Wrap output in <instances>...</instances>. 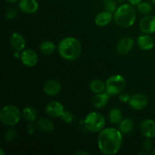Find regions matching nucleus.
Returning <instances> with one entry per match:
<instances>
[{"label":"nucleus","mask_w":155,"mask_h":155,"mask_svg":"<svg viewBox=\"0 0 155 155\" xmlns=\"http://www.w3.org/2000/svg\"><path fill=\"white\" fill-rule=\"evenodd\" d=\"M113 19V13L105 10L97 14L95 18V24L98 27H105L108 25Z\"/></svg>","instance_id":"obj_16"},{"label":"nucleus","mask_w":155,"mask_h":155,"mask_svg":"<svg viewBox=\"0 0 155 155\" xmlns=\"http://www.w3.org/2000/svg\"><path fill=\"white\" fill-rule=\"evenodd\" d=\"M45 112L51 117H61L64 112V107L59 101H52L46 105Z\"/></svg>","instance_id":"obj_13"},{"label":"nucleus","mask_w":155,"mask_h":155,"mask_svg":"<svg viewBox=\"0 0 155 155\" xmlns=\"http://www.w3.org/2000/svg\"><path fill=\"white\" fill-rule=\"evenodd\" d=\"M39 2L37 0H19L18 8L25 14H34L39 10Z\"/></svg>","instance_id":"obj_12"},{"label":"nucleus","mask_w":155,"mask_h":155,"mask_svg":"<svg viewBox=\"0 0 155 155\" xmlns=\"http://www.w3.org/2000/svg\"><path fill=\"white\" fill-rule=\"evenodd\" d=\"M0 151H1V154L2 155H4L5 154V153H4V151H3L2 148H1V149H0Z\"/></svg>","instance_id":"obj_35"},{"label":"nucleus","mask_w":155,"mask_h":155,"mask_svg":"<svg viewBox=\"0 0 155 155\" xmlns=\"http://www.w3.org/2000/svg\"><path fill=\"white\" fill-rule=\"evenodd\" d=\"M89 89L95 94L101 93L106 90V84L100 80H94L89 83Z\"/></svg>","instance_id":"obj_24"},{"label":"nucleus","mask_w":155,"mask_h":155,"mask_svg":"<svg viewBox=\"0 0 155 155\" xmlns=\"http://www.w3.org/2000/svg\"><path fill=\"white\" fill-rule=\"evenodd\" d=\"M17 137V133L14 130H8L5 134V139L8 142H13Z\"/></svg>","instance_id":"obj_27"},{"label":"nucleus","mask_w":155,"mask_h":155,"mask_svg":"<svg viewBox=\"0 0 155 155\" xmlns=\"http://www.w3.org/2000/svg\"><path fill=\"white\" fill-rule=\"evenodd\" d=\"M128 104L131 108L136 110H143L148 104V97L142 93L135 94L132 95Z\"/></svg>","instance_id":"obj_7"},{"label":"nucleus","mask_w":155,"mask_h":155,"mask_svg":"<svg viewBox=\"0 0 155 155\" xmlns=\"http://www.w3.org/2000/svg\"><path fill=\"white\" fill-rule=\"evenodd\" d=\"M106 125V120L104 115L98 112L93 111L87 114L84 120V126L91 133H99Z\"/></svg>","instance_id":"obj_5"},{"label":"nucleus","mask_w":155,"mask_h":155,"mask_svg":"<svg viewBox=\"0 0 155 155\" xmlns=\"http://www.w3.org/2000/svg\"><path fill=\"white\" fill-rule=\"evenodd\" d=\"M136 12L134 6L130 3L120 5L114 13V20L117 25L124 28H129L136 21Z\"/></svg>","instance_id":"obj_3"},{"label":"nucleus","mask_w":155,"mask_h":155,"mask_svg":"<svg viewBox=\"0 0 155 155\" xmlns=\"http://www.w3.org/2000/svg\"><path fill=\"white\" fill-rule=\"evenodd\" d=\"M110 95L107 93V92H103L101 93L95 94L92 99V105L95 108L101 109L105 107L108 103L109 99H110Z\"/></svg>","instance_id":"obj_17"},{"label":"nucleus","mask_w":155,"mask_h":155,"mask_svg":"<svg viewBox=\"0 0 155 155\" xmlns=\"http://www.w3.org/2000/svg\"><path fill=\"white\" fill-rule=\"evenodd\" d=\"M150 139H147L143 143L144 149L147 150V151H149V150H151V148H152V147H153L152 142H151Z\"/></svg>","instance_id":"obj_31"},{"label":"nucleus","mask_w":155,"mask_h":155,"mask_svg":"<svg viewBox=\"0 0 155 155\" xmlns=\"http://www.w3.org/2000/svg\"><path fill=\"white\" fill-rule=\"evenodd\" d=\"M5 1L8 3H15L19 1V0H5Z\"/></svg>","instance_id":"obj_34"},{"label":"nucleus","mask_w":155,"mask_h":155,"mask_svg":"<svg viewBox=\"0 0 155 155\" xmlns=\"http://www.w3.org/2000/svg\"><path fill=\"white\" fill-rule=\"evenodd\" d=\"M10 45L16 51H22L26 46V40L22 34L19 33H12L9 39Z\"/></svg>","instance_id":"obj_15"},{"label":"nucleus","mask_w":155,"mask_h":155,"mask_svg":"<svg viewBox=\"0 0 155 155\" xmlns=\"http://www.w3.org/2000/svg\"><path fill=\"white\" fill-rule=\"evenodd\" d=\"M61 91V84L56 80H49L43 85V92L48 96L54 97Z\"/></svg>","instance_id":"obj_11"},{"label":"nucleus","mask_w":155,"mask_h":155,"mask_svg":"<svg viewBox=\"0 0 155 155\" xmlns=\"http://www.w3.org/2000/svg\"><path fill=\"white\" fill-rule=\"evenodd\" d=\"M104 8L106 11L114 13L117 9L116 0H104Z\"/></svg>","instance_id":"obj_26"},{"label":"nucleus","mask_w":155,"mask_h":155,"mask_svg":"<svg viewBox=\"0 0 155 155\" xmlns=\"http://www.w3.org/2000/svg\"><path fill=\"white\" fill-rule=\"evenodd\" d=\"M106 92L111 96L119 95L126 87V80L120 74H115L109 77L105 82Z\"/></svg>","instance_id":"obj_6"},{"label":"nucleus","mask_w":155,"mask_h":155,"mask_svg":"<svg viewBox=\"0 0 155 155\" xmlns=\"http://www.w3.org/2000/svg\"><path fill=\"white\" fill-rule=\"evenodd\" d=\"M134 43L133 38L129 37V36L122 38L117 44V51L120 54H128L133 50Z\"/></svg>","instance_id":"obj_14"},{"label":"nucleus","mask_w":155,"mask_h":155,"mask_svg":"<svg viewBox=\"0 0 155 155\" xmlns=\"http://www.w3.org/2000/svg\"><path fill=\"white\" fill-rule=\"evenodd\" d=\"M116 1H117V2H124V0H116Z\"/></svg>","instance_id":"obj_36"},{"label":"nucleus","mask_w":155,"mask_h":155,"mask_svg":"<svg viewBox=\"0 0 155 155\" xmlns=\"http://www.w3.org/2000/svg\"><path fill=\"white\" fill-rule=\"evenodd\" d=\"M130 98L131 96L128 93H123L122 92L119 95V99L122 103H129Z\"/></svg>","instance_id":"obj_30"},{"label":"nucleus","mask_w":155,"mask_h":155,"mask_svg":"<svg viewBox=\"0 0 155 155\" xmlns=\"http://www.w3.org/2000/svg\"><path fill=\"white\" fill-rule=\"evenodd\" d=\"M18 15V12L15 8H9L5 12V18L8 20H13L15 19Z\"/></svg>","instance_id":"obj_29"},{"label":"nucleus","mask_w":155,"mask_h":155,"mask_svg":"<svg viewBox=\"0 0 155 155\" xmlns=\"http://www.w3.org/2000/svg\"><path fill=\"white\" fill-rule=\"evenodd\" d=\"M22 117L28 122L33 123L37 118V111L33 107L27 106L23 109Z\"/></svg>","instance_id":"obj_23"},{"label":"nucleus","mask_w":155,"mask_h":155,"mask_svg":"<svg viewBox=\"0 0 155 155\" xmlns=\"http://www.w3.org/2000/svg\"><path fill=\"white\" fill-rule=\"evenodd\" d=\"M139 29L145 34H152L155 33V16L148 15L143 17L139 21Z\"/></svg>","instance_id":"obj_8"},{"label":"nucleus","mask_w":155,"mask_h":155,"mask_svg":"<svg viewBox=\"0 0 155 155\" xmlns=\"http://www.w3.org/2000/svg\"><path fill=\"white\" fill-rule=\"evenodd\" d=\"M151 2H153V4H155V0H151Z\"/></svg>","instance_id":"obj_37"},{"label":"nucleus","mask_w":155,"mask_h":155,"mask_svg":"<svg viewBox=\"0 0 155 155\" xmlns=\"http://www.w3.org/2000/svg\"><path fill=\"white\" fill-rule=\"evenodd\" d=\"M37 127L41 132L43 133H51L54 130V126L50 120L42 118L37 122Z\"/></svg>","instance_id":"obj_21"},{"label":"nucleus","mask_w":155,"mask_h":155,"mask_svg":"<svg viewBox=\"0 0 155 155\" xmlns=\"http://www.w3.org/2000/svg\"><path fill=\"white\" fill-rule=\"evenodd\" d=\"M55 48L56 46L54 42L49 40L43 41L39 45L40 51L45 55H50V54H53L54 51H55Z\"/></svg>","instance_id":"obj_22"},{"label":"nucleus","mask_w":155,"mask_h":155,"mask_svg":"<svg viewBox=\"0 0 155 155\" xmlns=\"http://www.w3.org/2000/svg\"><path fill=\"white\" fill-rule=\"evenodd\" d=\"M153 154H154V155H155V149L154 150V152H153Z\"/></svg>","instance_id":"obj_38"},{"label":"nucleus","mask_w":155,"mask_h":155,"mask_svg":"<svg viewBox=\"0 0 155 155\" xmlns=\"http://www.w3.org/2000/svg\"><path fill=\"white\" fill-rule=\"evenodd\" d=\"M137 10L142 15H148L152 10V6L148 2H142L137 5Z\"/></svg>","instance_id":"obj_25"},{"label":"nucleus","mask_w":155,"mask_h":155,"mask_svg":"<svg viewBox=\"0 0 155 155\" xmlns=\"http://www.w3.org/2000/svg\"><path fill=\"white\" fill-rule=\"evenodd\" d=\"M58 51L63 59L68 61H74L78 59L81 54L82 45L77 38L68 36L59 42Z\"/></svg>","instance_id":"obj_2"},{"label":"nucleus","mask_w":155,"mask_h":155,"mask_svg":"<svg viewBox=\"0 0 155 155\" xmlns=\"http://www.w3.org/2000/svg\"><path fill=\"white\" fill-rule=\"evenodd\" d=\"M136 42H137L138 46L141 49L145 50V51L152 49L154 46V39L150 35L145 34V33L144 35L138 36Z\"/></svg>","instance_id":"obj_18"},{"label":"nucleus","mask_w":155,"mask_h":155,"mask_svg":"<svg viewBox=\"0 0 155 155\" xmlns=\"http://www.w3.org/2000/svg\"><path fill=\"white\" fill-rule=\"evenodd\" d=\"M134 128V122L130 117L124 118L123 120L118 124V129L123 134H129Z\"/></svg>","instance_id":"obj_20"},{"label":"nucleus","mask_w":155,"mask_h":155,"mask_svg":"<svg viewBox=\"0 0 155 155\" xmlns=\"http://www.w3.org/2000/svg\"><path fill=\"white\" fill-rule=\"evenodd\" d=\"M108 118L112 124H119L124 119L122 110L117 107H112L109 111Z\"/></svg>","instance_id":"obj_19"},{"label":"nucleus","mask_w":155,"mask_h":155,"mask_svg":"<svg viewBox=\"0 0 155 155\" xmlns=\"http://www.w3.org/2000/svg\"><path fill=\"white\" fill-rule=\"evenodd\" d=\"M140 131L142 136L146 139L155 137V122L151 119H145L141 122Z\"/></svg>","instance_id":"obj_10"},{"label":"nucleus","mask_w":155,"mask_h":155,"mask_svg":"<svg viewBox=\"0 0 155 155\" xmlns=\"http://www.w3.org/2000/svg\"><path fill=\"white\" fill-rule=\"evenodd\" d=\"M62 120L64 121L66 124H70V123L72 122L74 120V115L72 114L71 111H68V110H64V112L63 113V114L61 117Z\"/></svg>","instance_id":"obj_28"},{"label":"nucleus","mask_w":155,"mask_h":155,"mask_svg":"<svg viewBox=\"0 0 155 155\" xmlns=\"http://www.w3.org/2000/svg\"><path fill=\"white\" fill-rule=\"evenodd\" d=\"M76 154H81V155H85V154H86V155H88L89 154V153L87 152V151H83V150H80V151H77V152H76Z\"/></svg>","instance_id":"obj_33"},{"label":"nucleus","mask_w":155,"mask_h":155,"mask_svg":"<svg viewBox=\"0 0 155 155\" xmlns=\"http://www.w3.org/2000/svg\"><path fill=\"white\" fill-rule=\"evenodd\" d=\"M123 143V133L114 127L104 128L98 136V146L103 154H116Z\"/></svg>","instance_id":"obj_1"},{"label":"nucleus","mask_w":155,"mask_h":155,"mask_svg":"<svg viewBox=\"0 0 155 155\" xmlns=\"http://www.w3.org/2000/svg\"><path fill=\"white\" fill-rule=\"evenodd\" d=\"M127 1L130 4L133 5V6H137L138 5L142 2V0H127Z\"/></svg>","instance_id":"obj_32"},{"label":"nucleus","mask_w":155,"mask_h":155,"mask_svg":"<svg viewBox=\"0 0 155 155\" xmlns=\"http://www.w3.org/2000/svg\"><path fill=\"white\" fill-rule=\"evenodd\" d=\"M22 116L18 107L12 104L4 106L0 111V120L4 125L13 127L20 122Z\"/></svg>","instance_id":"obj_4"},{"label":"nucleus","mask_w":155,"mask_h":155,"mask_svg":"<svg viewBox=\"0 0 155 155\" xmlns=\"http://www.w3.org/2000/svg\"><path fill=\"white\" fill-rule=\"evenodd\" d=\"M21 61L23 64L28 68H33L38 63V54L33 49H24L21 54Z\"/></svg>","instance_id":"obj_9"}]
</instances>
